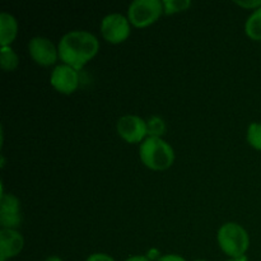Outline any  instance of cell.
I'll list each match as a JSON object with an SVG mask.
<instances>
[{
  "label": "cell",
  "mask_w": 261,
  "mask_h": 261,
  "mask_svg": "<svg viewBox=\"0 0 261 261\" xmlns=\"http://www.w3.org/2000/svg\"><path fill=\"white\" fill-rule=\"evenodd\" d=\"M59 59L75 70L83 69L99 50V41L88 31H70L59 41Z\"/></svg>",
  "instance_id": "6da1fadb"
},
{
  "label": "cell",
  "mask_w": 261,
  "mask_h": 261,
  "mask_svg": "<svg viewBox=\"0 0 261 261\" xmlns=\"http://www.w3.org/2000/svg\"><path fill=\"white\" fill-rule=\"evenodd\" d=\"M139 158L152 171H166L175 162V150L163 138L148 137L139 147Z\"/></svg>",
  "instance_id": "7a4b0ae2"
},
{
  "label": "cell",
  "mask_w": 261,
  "mask_h": 261,
  "mask_svg": "<svg viewBox=\"0 0 261 261\" xmlns=\"http://www.w3.org/2000/svg\"><path fill=\"white\" fill-rule=\"evenodd\" d=\"M217 240L222 251L231 259L245 256L250 246V237L246 229L239 223L227 222L222 224L217 233Z\"/></svg>",
  "instance_id": "3957f363"
},
{
  "label": "cell",
  "mask_w": 261,
  "mask_h": 261,
  "mask_svg": "<svg viewBox=\"0 0 261 261\" xmlns=\"http://www.w3.org/2000/svg\"><path fill=\"white\" fill-rule=\"evenodd\" d=\"M161 0H134L127 8V19L137 28L149 27L163 14Z\"/></svg>",
  "instance_id": "277c9868"
},
{
  "label": "cell",
  "mask_w": 261,
  "mask_h": 261,
  "mask_svg": "<svg viewBox=\"0 0 261 261\" xmlns=\"http://www.w3.org/2000/svg\"><path fill=\"white\" fill-rule=\"evenodd\" d=\"M127 17L120 13L106 15L101 22V33L105 41L112 45H119L129 38L132 27Z\"/></svg>",
  "instance_id": "5b68a950"
},
{
  "label": "cell",
  "mask_w": 261,
  "mask_h": 261,
  "mask_svg": "<svg viewBox=\"0 0 261 261\" xmlns=\"http://www.w3.org/2000/svg\"><path fill=\"white\" fill-rule=\"evenodd\" d=\"M116 130L119 137L129 144H142L148 138L147 121L137 115H124L117 120Z\"/></svg>",
  "instance_id": "8992f818"
},
{
  "label": "cell",
  "mask_w": 261,
  "mask_h": 261,
  "mask_svg": "<svg viewBox=\"0 0 261 261\" xmlns=\"http://www.w3.org/2000/svg\"><path fill=\"white\" fill-rule=\"evenodd\" d=\"M28 53L37 65L51 66L58 61L59 50L47 37L36 36L28 42Z\"/></svg>",
  "instance_id": "52a82bcc"
},
{
  "label": "cell",
  "mask_w": 261,
  "mask_h": 261,
  "mask_svg": "<svg viewBox=\"0 0 261 261\" xmlns=\"http://www.w3.org/2000/svg\"><path fill=\"white\" fill-rule=\"evenodd\" d=\"M22 223L20 201L13 194L2 193L0 199V226L4 229H18Z\"/></svg>",
  "instance_id": "ba28073f"
},
{
  "label": "cell",
  "mask_w": 261,
  "mask_h": 261,
  "mask_svg": "<svg viewBox=\"0 0 261 261\" xmlns=\"http://www.w3.org/2000/svg\"><path fill=\"white\" fill-rule=\"evenodd\" d=\"M50 83L59 93L71 94L79 87V73L66 64L55 66L50 76Z\"/></svg>",
  "instance_id": "9c48e42d"
},
{
  "label": "cell",
  "mask_w": 261,
  "mask_h": 261,
  "mask_svg": "<svg viewBox=\"0 0 261 261\" xmlns=\"http://www.w3.org/2000/svg\"><path fill=\"white\" fill-rule=\"evenodd\" d=\"M24 239L18 229H0V260L9 261L20 254Z\"/></svg>",
  "instance_id": "30bf717a"
},
{
  "label": "cell",
  "mask_w": 261,
  "mask_h": 261,
  "mask_svg": "<svg viewBox=\"0 0 261 261\" xmlns=\"http://www.w3.org/2000/svg\"><path fill=\"white\" fill-rule=\"evenodd\" d=\"M18 35V22L14 15L7 12L0 14V45L12 46Z\"/></svg>",
  "instance_id": "8fae6325"
},
{
  "label": "cell",
  "mask_w": 261,
  "mask_h": 261,
  "mask_svg": "<svg viewBox=\"0 0 261 261\" xmlns=\"http://www.w3.org/2000/svg\"><path fill=\"white\" fill-rule=\"evenodd\" d=\"M245 32L251 40L261 41V8L254 10L246 23H245Z\"/></svg>",
  "instance_id": "7c38bea8"
},
{
  "label": "cell",
  "mask_w": 261,
  "mask_h": 261,
  "mask_svg": "<svg viewBox=\"0 0 261 261\" xmlns=\"http://www.w3.org/2000/svg\"><path fill=\"white\" fill-rule=\"evenodd\" d=\"M0 65L4 71H14L19 65V58L12 46H3L0 48Z\"/></svg>",
  "instance_id": "4fadbf2b"
},
{
  "label": "cell",
  "mask_w": 261,
  "mask_h": 261,
  "mask_svg": "<svg viewBox=\"0 0 261 261\" xmlns=\"http://www.w3.org/2000/svg\"><path fill=\"white\" fill-rule=\"evenodd\" d=\"M148 137L162 138L166 133V122L162 117L152 116L147 120Z\"/></svg>",
  "instance_id": "5bb4252c"
},
{
  "label": "cell",
  "mask_w": 261,
  "mask_h": 261,
  "mask_svg": "<svg viewBox=\"0 0 261 261\" xmlns=\"http://www.w3.org/2000/svg\"><path fill=\"white\" fill-rule=\"evenodd\" d=\"M163 12L165 14H177L186 12L191 7L190 0H163Z\"/></svg>",
  "instance_id": "9a60e30c"
},
{
  "label": "cell",
  "mask_w": 261,
  "mask_h": 261,
  "mask_svg": "<svg viewBox=\"0 0 261 261\" xmlns=\"http://www.w3.org/2000/svg\"><path fill=\"white\" fill-rule=\"evenodd\" d=\"M247 142L254 149L261 150V122H252L247 129Z\"/></svg>",
  "instance_id": "2e32d148"
},
{
  "label": "cell",
  "mask_w": 261,
  "mask_h": 261,
  "mask_svg": "<svg viewBox=\"0 0 261 261\" xmlns=\"http://www.w3.org/2000/svg\"><path fill=\"white\" fill-rule=\"evenodd\" d=\"M234 4L239 5V7L245 8V9H252L256 10L261 8V0H249V2H234Z\"/></svg>",
  "instance_id": "e0dca14e"
},
{
  "label": "cell",
  "mask_w": 261,
  "mask_h": 261,
  "mask_svg": "<svg viewBox=\"0 0 261 261\" xmlns=\"http://www.w3.org/2000/svg\"><path fill=\"white\" fill-rule=\"evenodd\" d=\"M86 261H115V259L110 255L103 254V252H94V254L89 255Z\"/></svg>",
  "instance_id": "ac0fdd59"
},
{
  "label": "cell",
  "mask_w": 261,
  "mask_h": 261,
  "mask_svg": "<svg viewBox=\"0 0 261 261\" xmlns=\"http://www.w3.org/2000/svg\"><path fill=\"white\" fill-rule=\"evenodd\" d=\"M158 261H186L182 256L176 254H168V255H163Z\"/></svg>",
  "instance_id": "d6986e66"
},
{
  "label": "cell",
  "mask_w": 261,
  "mask_h": 261,
  "mask_svg": "<svg viewBox=\"0 0 261 261\" xmlns=\"http://www.w3.org/2000/svg\"><path fill=\"white\" fill-rule=\"evenodd\" d=\"M125 261H150V260L148 259L147 256H144V255H135V256L127 257Z\"/></svg>",
  "instance_id": "ffe728a7"
},
{
  "label": "cell",
  "mask_w": 261,
  "mask_h": 261,
  "mask_svg": "<svg viewBox=\"0 0 261 261\" xmlns=\"http://www.w3.org/2000/svg\"><path fill=\"white\" fill-rule=\"evenodd\" d=\"M158 255H160V252H158L157 251V250H150V251L149 252H148V259H149V260H155V259H157V261L158 260H160L161 259V257H162V256H158Z\"/></svg>",
  "instance_id": "44dd1931"
},
{
  "label": "cell",
  "mask_w": 261,
  "mask_h": 261,
  "mask_svg": "<svg viewBox=\"0 0 261 261\" xmlns=\"http://www.w3.org/2000/svg\"><path fill=\"white\" fill-rule=\"evenodd\" d=\"M45 261H63L59 256H48Z\"/></svg>",
  "instance_id": "7402d4cb"
},
{
  "label": "cell",
  "mask_w": 261,
  "mask_h": 261,
  "mask_svg": "<svg viewBox=\"0 0 261 261\" xmlns=\"http://www.w3.org/2000/svg\"><path fill=\"white\" fill-rule=\"evenodd\" d=\"M227 261H247V257L246 256H242V257H239V259H229Z\"/></svg>",
  "instance_id": "603a6c76"
},
{
  "label": "cell",
  "mask_w": 261,
  "mask_h": 261,
  "mask_svg": "<svg viewBox=\"0 0 261 261\" xmlns=\"http://www.w3.org/2000/svg\"><path fill=\"white\" fill-rule=\"evenodd\" d=\"M194 261H205V260H201V259H199V260H194Z\"/></svg>",
  "instance_id": "cb8c5ba5"
}]
</instances>
